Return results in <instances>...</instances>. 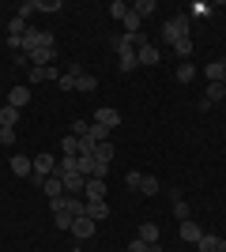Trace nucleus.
Returning a JSON list of instances; mask_svg holds the SVG:
<instances>
[{"label":"nucleus","instance_id":"6","mask_svg":"<svg viewBox=\"0 0 226 252\" xmlns=\"http://www.w3.org/2000/svg\"><path fill=\"white\" fill-rule=\"evenodd\" d=\"M136 61H140V68H143V64H159V61H162L159 45H151V42H140V49H136Z\"/></svg>","mask_w":226,"mask_h":252},{"label":"nucleus","instance_id":"20","mask_svg":"<svg viewBox=\"0 0 226 252\" xmlns=\"http://www.w3.org/2000/svg\"><path fill=\"white\" fill-rule=\"evenodd\" d=\"M140 192H143V196H159V192H162L159 177H155V173H143V181H140Z\"/></svg>","mask_w":226,"mask_h":252},{"label":"nucleus","instance_id":"18","mask_svg":"<svg viewBox=\"0 0 226 252\" xmlns=\"http://www.w3.org/2000/svg\"><path fill=\"white\" fill-rule=\"evenodd\" d=\"M113 136L106 125H98V121H91V128H87V139H95V143H106V139Z\"/></svg>","mask_w":226,"mask_h":252},{"label":"nucleus","instance_id":"41","mask_svg":"<svg viewBox=\"0 0 226 252\" xmlns=\"http://www.w3.org/2000/svg\"><path fill=\"white\" fill-rule=\"evenodd\" d=\"M0 132H4V128H0Z\"/></svg>","mask_w":226,"mask_h":252},{"label":"nucleus","instance_id":"33","mask_svg":"<svg viewBox=\"0 0 226 252\" xmlns=\"http://www.w3.org/2000/svg\"><path fill=\"white\" fill-rule=\"evenodd\" d=\"M173 53H177L181 61H189V53H193V38H185V42H177V45H173Z\"/></svg>","mask_w":226,"mask_h":252},{"label":"nucleus","instance_id":"21","mask_svg":"<svg viewBox=\"0 0 226 252\" xmlns=\"http://www.w3.org/2000/svg\"><path fill=\"white\" fill-rule=\"evenodd\" d=\"M19 125V109H15V105H4V109H0V128H15Z\"/></svg>","mask_w":226,"mask_h":252},{"label":"nucleus","instance_id":"2","mask_svg":"<svg viewBox=\"0 0 226 252\" xmlns=\"http://www.w3.org/2000/svg\"><path fill=\"white\" fill-rule=\"evenodd\" d=\"M79 173H83V177H98V181H106L109 166H106V162H98L95 155H79Z\"/></svg>","mask_w":226,"mask_h":252},{"label":"nucleus","instance_id":"4","mask_svg":"<svg viewBox=\"0 0 226 252\" xmlns=\"http://www.w3.org/2000/svg\"><path fill=\"white\" fill-rule=\"evenodd\" d=\"M83 200H87V203H102V200H106V181L87 177V185H83Z\"/></svg>","mask_w":226,"mask_h":252},{"label":"nucleus","instance_id":"25","mask_svg":"<svg viewBox=\"0 0 226 252\" xmlns=\"http://www.w3.org/2000/svg\"><path fill=\"white\" fill-rule=\"evenodd\" d=\"M121 27H125V34H140V27H143V19L136 15V11H129L125 19H121Z\"/></svg>","mask_w":226,"mask_h":252},{"label":"nucleus","instance_id":"24","mask_svg":"<svg viewBox=\"0 0 226 252\" xmlns=\"http://www.w3.org/2000/svg\"><path fill=\"white\" fill-rule=\"evenodd\" d=\"M204 75H207V83H223V61L204 64Z\"/></svg>","mask_w":226,"mask_h":252},{"label":"nucleus","instance_id":"22","mask_svg":"<svg viewBox=\"0 0 226 252\" xmlns=\"http://www.w3.org/2000/svg\"><path fill=\"white\" fill-rule=\"evenodd\" d=\"M196 72H200V68H196V64L181 61V64H177V83H193V79H196Z\"/></svg>","mask_w":226,"mask_h":252},{"label":"nucleus","instance_id":"30","mask_svg":"<svg viewBox=\"0 0 226 252\" xmlns=\"http://www.w3.org/2000/svg\"><path fill=\"white\" fill-rule=\"evenodd\" d=\"M129 4H125V0H113V4H109V15H113V19H125V15H129Z\"/></svg>","mask_w":226,"mask_h":252},{"label":"nucleus","instance_id":"19","mask_svg":"<svg viewBox=\"0 0 226 252\" xmlns=\"http://www.w3.org/2000/svg\"><path fill=\"white\" fill-rule=\"evenodd\" d=\"M200 237H204V230H200L196 222H181V241L196 245V241H200Z\"/></svg>","mask_w":226,"mask_h":252},{"label":"nucleus","instance_id":"26","mask_svg":"<svg viewBox=\"0 0 226 252\" xmlns=\"http://www.w3.org/2000/svg\"><path fill=\"white\" fill-rule=\"evenodd\" d=\"M140 241H147V245L159 241V226L155 222H140Z\"/></svg>","mask_w":226,"mask_h":252},{"label":"nucleus","instance_id":"13","mask_svg":"<svg viewBox=\"0 0 226 252\" xmlns=\"http://www.w3.org/2000/svg\"><path fill=\"white\" fill-rule=\"evenodd\" d=\"M27 75H31V83H49V79L57 83V79H61V72H53V64H49V68H31Z\"/></svg>","mask_w":226,"mask_h":252},{"label":"nucleus","instance_id":"9","mask_svg":"<svg viewBox=\"0 0 226 252\" xmlns=\"http://www.w3.org/2000/svg\"><path fill=\"white\" fill-rule=\"evenodd\" d=\"M42 192L49 196V200H61V196H68V192H65V181H61V173H53V177H45Z\"/></svg>","mask_w":226,"mask_h":252},{"label":"nucleus","instance_id":"8","mask_svg":"<svg viewBox=\"0 0 226 252\" xmlns=\"http://www.w3.org/2000/svg\"><path fill=\"white\" fill-rule=\"evenodd\" d=\"M11 173H15V177H23V181H31V173H34V158L15 155V158H11Z\"/></svg>","mask_w":226,"mask_h":252},{"label":"nucleus","instance_id":"11","mask_svg":"<svg viewBox=\"0 0 226 252\" xmlns=\"http://www.w3.org/2000/svg\"><path fill=\"white\" fill-rule=\"evenodd\" d=\"M196 249H200V252H226V241L215 237V233H204V237L196 241Z\"/></svg>","mask_w":226,"mask_h":252},{"label":"nucleus","instance_id":"32","mask_svg":"<svg viewBox=\"0 0 226 252\" xmlns=\"http://www.w3.org/2000/svg\"><path fill=\"white\" fill-rule=\"evenodd\" d=\"M117 64H121V72H136V68H140L136 53H129V57H117Z\"/></svg>","mask_w":226,"mask_h":252},{"label":"nucleus","instance_id":"12","mask_svg":"<svg viewBox=\"0 0 226 252\" xmlns=\"http://www.w3.org/2000/svg\"><path fill=\"white\" fill-rule=\"evenodd\" d=\"M34 173H38V177H53V173H57L53 155H38V158H34Z\"/></svg>","mask_w":226,"mask_h":252},{"label":"nucleus","instance_id":"36","mask_svg":"<svg viewBox=\"0 0 226 252\" xmlns=\"http://www.w3.org/2000/svg\"><path fill=\"white\" fill-rule=\"evenodd\" d=\"M0 143H4V147H11V143H15V128H4V132H0Z\"/></svg>","mask_w":226,"mask_h":252},{"label":"nucleus","instance_id":"35","mask_svg":"<svg viewBox=\"0 0 226 252\" xmlns=\"http://www.w3.org/2000/svg\"><path fill=\"white\" fill-rule=\"evenodd\" d=\"M140 181H143V173H136V169L125 173V185H129V189H140Z\"/></svg>","mask_w":226,"mask_h":252},{"label":"nucleus","instance_id":"37","mask_svg":"<svg viewBox=\"0 0 226 252\" xmlns=\"http://www.w3.org/2000/svg\"><path fill=\"white\" fill-rule=\"evenodd\" d=\"M87 128H91V125H83V121H75V125H72V136H87Z\"/></svg>","mask_w":226,"mask_h":252},{"label":"nucleus","instance_id":"15","mask_svg":"<svg viewBox=\"0 0 226 252\" xmlns=\"http://www.w3.org/2000/svg\"><path fill=\"white\" fill-rule=\"evenodd\" d=\"M31 102V87H11L8 94V105H15V109H23V105Z\"/></svg>","mask_w":226,"mask_h":252},{"label":"nucleus","instance_id":"29","mask_svg":"<svg viewBox=\"0 0 226 252\" xmlns=\"http://www.w3.org/2000/svg\"><path fill=\"white\" fill-rule=\"evenodd\" d=\"M159 8V4H155V0H140V4H132V11H136V15H140V19H147L151 11Z\"/></svg>","mask_w":226,"mask_h":252},{"label":"nucleus","instance_id":"40","mask_svg":"<svg viewBox=\"0 0 226 252\" xmlns=\"http://www.w3.org/2000/svg\"><path fill=\"white\" fill-rule=\"evenodd\" d=\"M223 83H226V61H223Z\"/></svg>","mask_w":226,"mask_h":252},{"label":"nucleus","instance_id":"38","mask_svg":"<svg viewBox=\"0 0 226 252\" xmlns=\"http://www.w3.org/2000/svg\"><path fill=\"white\" fill-rule=\"evenodd\" d=\"M129 252H147V241H140V237H136V241L129 245Z\"/></svg>","mask_w":226,"mask_h":252},{"label":"nucleus","instance_id":"7","mask_svg":"<svg viewBox=\"0 0 226 252\" xmlns=\"http://www.w3.org/2000/svg\"><path fill=\"white\" fill-rule=\"evenodd\" d=\"M61 181H65V192H68V196H83V185H87L83 173H61Z\"/></svg>","mask_w":226,"mask_h":252},{"label":"nucleus","instance_id":"16","mask_svg":"<svg viewBox=\"0 0 226 252\" xmlns=\"http://www.w3.org/2000/svg\"><path fill=\"white\" fill-rule=\"evenodd\" d=\"M207 105H215V102H226V83H207V94H204Z\"/></svg>","mask_w":226,"mask_h":252},{"label":"nucleus","instance_id":"5","mask_svg":"<svg viewBox=\"0 0 226 252\" xmlns=\"http://www.w3.org/2000/svg\"><path fill=\"white\" fill-rule=\"evenodd\" d=\"M72 233H75V241H91V237H95V219L79 215V219L72 222Z\"/></svg>","mask_w":226,"mask_h":252},{"label":"nucleus","instance_id":"39","mask_svg":"<svg viewBox=\"0 0 226 252\" xmlns=\"http://www.w3.org/2000/svg\"><path fill=\"white\" fill-rule=\"evenodd\" d=\"M147 252H162V245H159V241H155V245H147Z\"/></svg>","mask_w":226,"mask_h":252},{"label":"nucleus","instance_id":"27","mask_svg":"<svg viewBox=\"0 0 226 252\" xmlns=\"http://www.w3.org/2000/svg\"><path fill=\"white\" fill-rule=\"evenodd\" d=\"M95 158L109 166V162H113V143H109V139H106V143H95Z\"/></svg>","mask_w":226,"mask_h":252},{"label":"nucleus","instance_id":"34","mask_svg":"<svg viewBox=\"0 0 226 252\" xmlns=\"http://www.w3.org/2000/svg\"><path fill=\"white\" fill-rule=\"evenodd\" d=\"M173 219H177V222H189V203H185V200L173 203Z\"/></svg>","mask_w":226,"mask_h":252},{"label":"nucleus","instance_id":"31","mask_svg":"<svg viewBox=\"0 0 226 252\" xmlns=\"http://www.w3.org/2000/svg\"><path fill=\"white\" fill-rule=\"evenodd\" d=\"M34 11H61V0H34Z\"/></svg>","mask_w":226,"mask_h":252},{"label":"nucleus","instance_id":"3","mask_svg":"<svg viewBox=\"0 0 226 252\" xmlns=\"http://www.w3.org/2000/svg\"><path fill=\"white\" fill-rule=\"evenodd\" d=\"M140 34H121V38H113V53H117V57H129V53H136L140 49Z\"/></svg>","mask_w":226,"mask_h":252},{"label":"nucleus","instance_id":"14","mask_svg":"<svg viewBox=\"0 0 226 252\" xmlns=\"http://www.w3.org/2000/svg\"><path fill=\"white\" fill-rule=\"evenodd\" d=\"M53 53L57 49H34V53H27V61H31V68H49Z\"/></svg>","mask_w":226,"mask_h":252},{"label":"nucleus","instance_id":"28","mask_svg":"<svg viewBox=\"0 0 226 252\" xmlns=\"http://www.w3.org/2000/svg\"><path fill=\"white\" fill-rule=\"evenodd\" d=\"M207 15H211V4H204V0L189 8V19H207Z\"/></svg>","mask_w":226,"mask_h":252},{"label":"nucleus","instance_id":"17","mask_svg":"<svg viewBox=\"0 0 226 252\" xmlns=\"http://www.w3.org/2000/svg\"><path fill=\"white\" fill-rule=\"evenodd\" d=\"M75 91H83V94H91V91H98V79L91 72H79L75 75Z\"/></svg>","mask_w":226,"mask_h":252},{"label":"nucleus","instance_id":"23","mask_svg":"<svg viewBox=\"0 0 226 252\" xmlns=\"http://www.w3.org/2000/svg\"><path fill=\"white\" fill-rule=\"evenodd\" d=\"M87 219H95V222L109 219V203L106 200H102V203H87Z\"/></svg>","mask_w":226,"mask_h":252},{"label":"nucleus","instance_id":"1","mask_svg":"<svg viewBox=\"0 0 226 252\" xmlns=\"http://www.w3.org/2000/svg\"><path fill=\"white\" fill-rule=\"evenodd\" d=\"M189 11H181V15H173L170 23H166V27H162V38H166V42L170 45H177V42H185V38H189Z\"/></svg>","mask_w":226,"mask_h":252},{"label":"nucleus","instance_id":"10","mask_svg":"<svg viewBox=\"0 0 226 252\" xmlns=\"http://www.w3.org/2000/svg\"><path fill=\"white\" fill-rule=\"evenodd\" d=\"M95 121H98V125H106L109 132H113V128L121 125V113H117V109H113V105H102V109H98V113H95Z\"/></svg>","mask_w":226,"mask_h":252}]
</instances>
